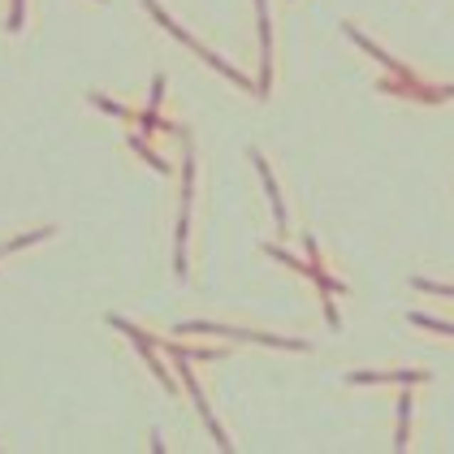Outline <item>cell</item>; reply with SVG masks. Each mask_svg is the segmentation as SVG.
I'll list each match as a JSON object with an SVG mask.
<instances>
[{
    "mask_svg": "<svg viewBox=\"0 0 454 454\" xmlns=\"http://www.w3.org/2000/svg\"><path fill=\"white\" fill-rule=\"evenodd\" d=\"M130 147H134V152H139V156H143V160H147L152 169H160V174H164V169H169V164H164V160H160V156H156V152H152V147H147L143 139H130Z\"/></svg>",
    "mask_w": 454,
    "mask_h": 454,
    "instance_id": "obj_1",
    "label": "cell"
}]
</instances>
